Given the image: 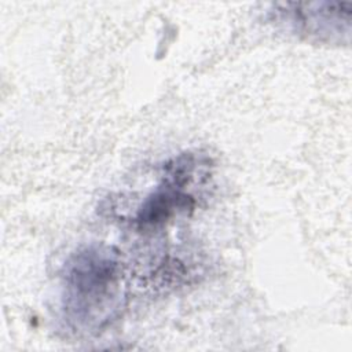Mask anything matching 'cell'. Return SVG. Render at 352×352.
<instances>
[{
  "instance_id": "1",
  "label": "cell",
  "mask_w": 352,
  "mask_h": 352,
  "mask_svg": "<svg viewBox=\"0 0 352 352\" xmlns=\"http://www.w3.org/2000/svg\"><path fill=\"white\" fill-rule=\"evenodd\" d=\"M117 263L96 250H87L74 258L66 275V308L78 322L104 319L106 309L117 296Z\"/></svg>"
}]
</instances>
